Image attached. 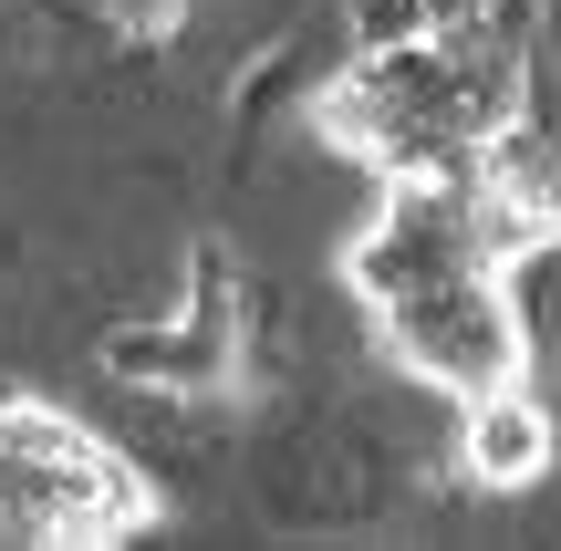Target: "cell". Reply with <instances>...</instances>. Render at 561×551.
Returning a JSON list of instances; mask_svg holds the SVG:
<instances>
[{"mask_svg":"<svg viewBox=\"0 0 561 551\" xmlns=\"http://www.w3.org/2000/svg\"><path fill=\"white\" fill-rule=\"evenodd\" d=\"M520 261L510 250V198L479 177H447L426 157L385 167V219L364 229L354 250V291L375 312L385 354L426 386H447L468 406V427H500V416H530L520 375Z\"/></svg>","mask_w":561,"mask_h":551,"instance_id":"1","label":"cell"},{"mask_svg":"<svg viewBox=\"0 0 561 551\" xmlns=\"http://www.w3.org/2000/svg\"><path fill=\"white\" fill-rule=\"evenodd\" d=\"M167 531V490L53 395H0V551H125Z\"/></svg>","mask_w":561,"mask_h":551,"instance_id":"2","label":"cell"}]
</instances>
